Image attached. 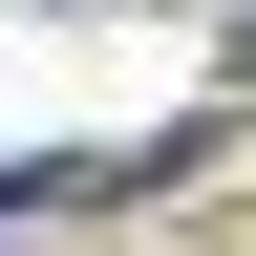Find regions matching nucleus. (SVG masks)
I'll return each instance as SVG.
<instances>
[{"label": "nucleus", "instance_id": "1", "mask_svg": "<svg viewBox=\"0 0 256 256\" xmlns=\"http://www.w3.org/2000/svg\"><path fill=\"white\" fill-rule=\"evenodd\" d=\"M0 192H22V171H0Z\"/></svg>", "mask_w": 256, "mask_h": 256}]
</instances>
